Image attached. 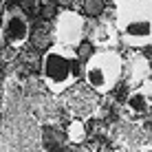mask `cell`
I'll return each mask as SVG.
<instances>
[{
    "instance_id": "1",
    "label": "cell",
    "mask_w": 152,
    "mask_h": 152,
    "mask_svg": "<svg viewBox=\"0 0 152 152\" xmlns=\"http://www.w3.org/2000/svg\"><path fill=\"white\" fill-rule=\"evenodd\" d=\"M113 20L124 46L132 51L152 46V0H115Z\"/></svg>"
},
{
    "instance_id": "2",
    "label": "cell",
    "mask_w": 152,
    "mask_h": 152,
    "mask_svg": "<svg viewBox=\"0 0 152 152\" xmlns=\"http://www.w3.org/2000/svg\"><path fill=\"white\" fill-rule=\"evenodd\" d=\"M84 75V62L77 49L64 44H51L42 55V82L53 95L73 91Z\"/></svg>"
},
{
    "instance_id": "3",
    "label": "cell",
    "mask_w": 152,
    "mask_h": 152,
    "mask_svg": "<svg viewBox=\"0 0 152 152\" xmlns=\"http://www.w3.org/2000/svg\"><path fill=\"white\" fill-rule=\"evenodd\" d=\"M126 60L115 49H97L84 60L82 80L97 95H108L124 77Z\"/></svg>"
},
{
    "instance_id": "4",
    "label": "cell",
    "mask_w": 152,
    "mask_h": 152,
    "mask_svg": "<svg viewBox=\"0 0 152 152\" xmlns=\"http://www.w3.org/2000/svg\"><path fill=\"white\" fill-rule=\"evenodd\" d=\"M86 18L80 11L73 9H62L53 20V42L80 49L86 40Z\"/></svg>"
},
{
    "instance_id": "5",
    "label": "cell",
    "mask_w": 152,
    "mask_h": 152,
    "mask_svg": "<svg viewBox=\"0 0 152 152\" xmlns=\"http://www.w3.org/2000/svg\"><path fill=\"white\" fill-rule=\"evenodd\" d=\"M0 35L13 49L24 46L31 38V24L29 18L24 15V11L20 7H11L7 9L2 15V24H0Z\"/></svg>"
},
{
    "instance_id": "6",
    "label": "cell",
    "mask_w": 152,
    "mask_h": 152,
    "mask_svg": "<svg viewBox=\"0 0 152 152\" xmlns=\"http://www.w3.org/2000/svg\"><path fill=\"white\" fill-rule=\"evenodd\" d=\"M91 40H93V44H95L97 49H113L115 44H121V42H119V31L115 27V20L113 22H108V20L97 22L95 29H93V33H91Z\"/></svg>"
},
{
    "instance_id": "7",
    "label": "cell",
    "mask_w": 152,
    "mask_h": 152,
    "mask_svg": "<svg viewBox=\"0 0 152 152\" xmlns=\"http://www.w3.org/2000/svg\"><path fill=\"white\" fill-rule=\"evenodd\" d=\"M128 108L132 113H148L152 108V82H141L137 88H134L132 93L128 95Z\"/></svg>"
},
{
    "instance_id": "8",
    "label": "cell",
    "mask_w": 152,
    "mask_h": 152,
    "mask_svg": "<svg viewBox=\"0 0 152 152\" xmlns=\"http://www.w3.org/2000/svg\"><path fill=\"white\" fill-rule=\"evenodd\" d=\"M2 15H4V9H2V2H0V24H2Z\"/></svg>"
}]
</instances>
